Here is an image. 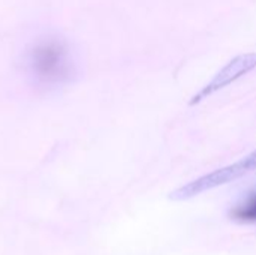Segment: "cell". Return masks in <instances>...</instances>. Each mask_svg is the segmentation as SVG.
Masks as SVG:
<instances>
[{
  "label": "cell",
  "instance_id": "2",
  "mask_svg": "<svg viewBox=\"0 0 256 255\" xmlns=\"http://www.w3.org/2000/svg\"><path fill=\"white\" fill-rule=\"evenodd\" d=\"M249 174L248 168L244 167V164L242 161L236 162V164H231L228 167H224V168H219L213 173H208L206 176H201L192 182H189L188 185L176 189L174 192H171L170 198L171 200H176V201H183V200H189L192 197H196L206 191H212L214 188H219V186H224V185H228L231 182H236L237 179L243 177Z\"/></svg>",
  "mask_w": 256,
  "mask_h": 255
},
{
  "label": "cell",
  "instance_id": "5",
  "mask_svg": "<svg viewBox=\"0 0 256 255\" xmlns=\"http://www.w3.org/2000/svg\"><path fill=\"white\" fill-rule=\"evenodd\" d=\"M242 162L244 164V167L248 168L249 173L256 170V150H254V152H252L250 155H248L246 158H243Z\"/></svg>",
  "mask_w": 256,
  "mask_h": 255
},
{
  "label": "cell",
  "instance_id": "1",
  "mask_svg": "<svg viewBox=\"0 0 256 255\" xmlns=\"http://www.w3.org/2000/svg\"><path fill=\"white\" fill-rule=\"evenodd\" d=\"M30 74L42 84L56 86L68 81L72 75L69 48L57 38L38 41L27 54Z\"/></svg>",
  "mask_w": 256,
  "mask_h": 255
},
{
  "label": "cell",
  "instance_id": "4",
  "mask_svg": "<svg viewBox=\"0 0 256 255\" xmlns=\"http://www.w3.org/2000/svg\"><path fill=\"white\" fill-rule=\"evenodd\" d=\"M232 218L242 222H256V192L249 195L244 203L234 209Z\"/></svg>",
  "mask_w": 256,
  "mask_h": 255
},
{
  "label": "cell",
  "instance_id": "3",
  "mask_svg": "<svg viewBox=\"0 0 256 255\" xmlns=\"http://www.w3.org/2000/svg\"><path fill=\"white\" fill-rule=\"evenodd\" d=\"M256 68V53H248V54H240L237 57H234L228 65H225L214 77L213 80L204 86L189 102V105H196L201 101H204L206 98L212 96L213 93L225 89L226 86L232 84L234 81H237L238 78L244 77L246 74H249L250 71H254Z\"/></svg>",
  "mask_w": 256,
  "mask_h": 255
}]
</instances>
